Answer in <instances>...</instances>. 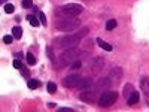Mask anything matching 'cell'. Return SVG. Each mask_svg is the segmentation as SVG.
Listing matches in <instances>:
<instances>
[{"instance_id": "obj_1", "label": "cell", "mask_w": 149, "mask_h": 112, "mask_svg": "<svg viewBox=\"0 0 149 112\" xmlns=\"http://www.w3.org/2000/svg\"><path fill=\"white\" fill-rule=\"evenodd\" d=\"M88 34V29L84 27L82 30H79L78 33H73V34H67V36H63V37H57L54 39V46L55 48H72V46H76L84 37Z\"/></svg>"}, {"instance_id": "obj_2", "label": "cell", "mask_w": 149, "mask_h": 112, "mask_svg": "<svg viewBox=\"0 0 149 112\" xmlns=\"http://www.w3.org/2000/svg\"><path fill=\"white\" fill-rule=\"evenodd\" d=\"M82 55V51L78 49L76 46H72V48H66V51H63L58 55V66L60 67H66L69 64H72L73 61L79 60V57Z\"/></svg>"}, {"instance_id": "obj_3", "label": "cell", "mask_w": 149, "mask_h": 112, "mask_svg": "<svg viewBox=\"0 0 149 112\" xmlns=\"http://www.w3.org/2000/svg\"><path fill=\"white\" fill-rule=\"evenodd\" d=\"M81 26V21L74 17H61L55 20V29L60 32H72Z\"/></svg>"}, {"instance_id": "obj_4", "label": "cell", "mask_w": 149, "mask_h": 112, "mask_svg": "<svg viewBox=\"0 0 149 112\" xmlns=\"http://www.w3.org/2000/svg\"><path fill=\"white\" fill-rule=\"evenodd\" d=\"M82 5H78V3H69V5H64L63 8H60L57 10V14H61L64 17H76L79 14H82Z\"/></svg>"}, {"instance_id": "obj_5", "label": "cell", "mask_w": 149, "mask_h": 112, "mask_svg": "<svg viewBox=\"0 0 149 112\" xmlns=\"http://www.w3.org/2000/svg\"><path fill=\"white\" fill-rule=\"evenodd\" d=\"M116 100H118V93L106 90V91L100 96V99H98V105H100L102 108H109V106L113 105Z\"/></svg>"}, {"instance_id": "obj_6", "label": "cell", "mask_w": 149, "mask_h": 112, "mask_svg": "<svg viewBox=\"0 0 149 112\" xmlns=\"http://www.w3.org/2000/svg\"><path fill=\"white\" fill-rule=\"evenodd\" d=\"M79 81H81L79 75H67V76L63 79V85L66 87V88H76Z\"/></svg>"}, {"instance_id": "obj_7", "label": "cell", "mask_w": 149, "mask_h": 112, "mask_svg": "<svg viewBox=\"0 0 149 112\" xmlns=\"http://www.w3.org/2000/svg\"><path fill=\"white\" fill-rule=\"evenodd\" d=\"M79 99L82 102H86V103H94L95 102V96L91 91H88V90H84V93L79 94Z\"/></svg>"}, {"instance_id": "obj_8", "label": "cell", "mask_w": 149, "mask_h": 112, "mask_svg": "<svg viewBox=\"0 0 149 112\" xmlns=\"http://www.w3.org/2000/svg\"><path fill=\"white\" fill-rule=\"evenodd\" d=\"M93 87V79L91 78H86V76H81V81H79V84L76 85V88H81V90H88V88H91Z\"/></svg>"}, {"instance_id": "obj_9", "label": "cell", "mask_w": 149, "mask_h": 112, "mask_svg": "<svg viewBox=\"0 0 149 112\" xmlns=\"http://www.w3.org/2000/svg\"><path fill=\"white\" fill-rule=\"evenodd\" d=\"M110 85V79L109 78H100L95 84V90H104Z\"/></svg>"}, {"instance_id": "obj_10", "label": "cell", "mask_w": 149, "mask_h": 112, "mask_svg": "<svg viewBox=\"0 0 149 112\" xmlns=\"http://www.w3.org/2000/svg\"><path fill=\"white\" fill-rule=\"evenodd\" d=\"M127 99H128L127 103L131 106V105H136V103L139 102L140 96H139V93H137V91H131V94H128V96H127Z\"/></svg>"}, {"instance_id": "obj_11", "label": "cell", "mask_w": 149, "mask_h": 112, "mask_svg": "<svg viewBox=\"0 0 149 112\" xmlns=\"http://www.w3.org/2000/svg\"><path fill=\"white\" fill-rule=\"evenodd\" d=\"M97 43H98V46H102L104 51H112V45L107 43V42H104L103 39H97Z\"/></svg>"}, {"instance_id": "obj_12", "label": "cell", "mask_w": 149, "mask_h": 112, "mask_svg": "<svg viewBox=\"0 0 149 112\" xmlns=\"http://www.w3.org/2000/svg\"><path fill=\"white\" fill-rule=\"evenodd\" d=\"M12 36H14V39H19V37L22 36V29L21 27H14L12 29Z\"/></svg>"}, {"instance_id": "obj_13", "label": "cell", "mask_w": 149, "mask_h": 112, "mask_svg": "<svg viewBox=\"0 0 149 112\" xmlns=\"http://www.w3.org/2000/svg\"><path fill=\"white\" fill-rule=\"evenodd\" d=\"M27 20L30 21V24H31L33 27H37V26H39V24H40L39 18H37V17H33V15H27Z\"/></svg>"}, {"instance_id": "obj_14", "label": "cell", "mask_w": 149, "mask_h": 112, "mask_svg": "<svg viewBox=\"0 0 149 112\" xmlns=\"http://www.w3.org/2000/svg\"><path fill=\"white\" fill-rule=\"evenodd\" d=\"M27 85H29V88L34 90V88H37V87H40V81H37V79H30V81L27 82Z\"/></svg>"}, {"instance_id": "obj_15", "label": "cell", "mask_w": 149, "mask_h": 112, "mask_svg": "<svg viewBox=\"0 0 149 112\" xmlns=\"http://www.w3.org/2000/svg\"><path fill=\"white\" fill-rule=\"evenodd\" d=\"M113 29H116V21H115V20H109V21L106 22V30L112 32Z\"/></svg>"}, {"instance_id": "obj_16", "label": "cell", "mask_w": 149, "mask_h": 112, "mask_svg": "<svg viewBox=\"0 0 149 112\" xmlns=\"http://www.w3.org/2000/svg\"><path fill=\"white\" fill-rule=\"evenodd\" d=\"M46 90H48V93L54 94V93H55V90H57V85H55L54 82H48V85H46Z\"/></svg>"}, {"instance_id": "obj_17", "label": "cell", "mask_w": 149, "mask_h": 112, "mask_svg": "<svg viewBox=\"0 0 149 112\" xmlns=\"http://www.w3.org/2000/svg\"><path fill=\"white\" fill-rule=\"evenodd\" d=\"M27 61L29 64H36V57L33 55V52H27Z\"/></svg>"}, {"instance_id": "obj_18", "label": "cell", "mask_w": 149, "mask_h": 112, "mask_svg": "<svg viewBox=\"0 0 149 112\" xmlns=\"http://www.w3.org/2000/svg\"><path fill=\"white\" fill-rule=\"evenodd\" d=\"M14 10H15V8H14V5H12V3H6L5 5V12H6V14H12Z\"/></svg>"}, {"instance_id": "obj_19", "label": "cell", "mask_w": 149, "mask_h": 112, "mask_svg": "<svg viewBox=\"0 0 149 112\" xmlns=\"http://www.w3.org/2000/svg\"><path fill=\"white\" fill-rule=\"evenodd\" d=\"M70 66H72V69H81L82 67V61L81 60H76V61H73Z\"/></svg>"}, {"instance_id": "obj_20", "label": "cell", "mask_w": 149, "mask_h": 112, "mask_svg": "<svg viewBox=\"0 0 149 112\" xmlns=\"http://www.w3.org/2000/svg\"><path fill=\"white\" fill-rule=\"evenodd\" d=\"M39 21L43 24V26H46V17H45V14H43V12H39Z\"/></svg>"}, {"instance_id": "obj_21", "label": "cell", "mask_w": 149, "mask_h": 112, "mask_svg": "<svg viewBox=\"0 0 149 112\" xmlns=\"http://www.w3.org/2000/svg\"><path fill=\"white\" fill-rule=\"evenodd\" d=\"M31 0H22V8H26V9H29V8H31Z\"/></svg>"}, {"instance_id": "obj_22", "label": "cell", "mask_w": 149, "mask_h": 112, "mask_svg": "<svg viewBox=\"0 0 149 112\" xmlns=\"http://www.w3.org/2000/svg\"><path fill=\"white\" fill-rule=\"evenodd\" d=\"M12 41H14V36L6 34V36L3 37V42H5V43H12Z\"/></svg>"}, {"instance_id": "obj_23", "label": "cell", "mask_w": 149, "mask_h": 112, "mask_svg": "<svg viewBox=\"0 0 149 112\" xmlns=\"http://www.w3.org/2000/svg\"><path fill=\"white\" fill-rule=\"evenodd\" d=\"M14 67H15V69H21V67H22V63H21V61H19L18 58H17V60H14Z\"/></svg>"}, {"instance_id": "obj_24", "label": "cell", "mask_w": 149, "mask_h": 112, "mask_svg": "<svg viewBox=\"0 0 149 112\" xmlns=\"http://www.w3.org/2000/svg\"><path fill=\"white\" fill-rule=\"evenodd\" d=\"M21 73H22V76H29L30 75V72L27 69H22V67H21Z\"/></svg>"}]
</instances>
